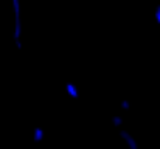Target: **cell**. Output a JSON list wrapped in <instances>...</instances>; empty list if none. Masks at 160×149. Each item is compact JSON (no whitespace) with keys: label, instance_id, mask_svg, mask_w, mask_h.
<instances>
[{"label":"cell","instance_id":"cell-2","mask_svg":"<svg viewBox=\"0 0 160 149\" xmlns=\"http://www.w3.org/2000/svg\"><path fill=\"white\" fill-rule=\"evenodd\" d=\"M120 138L128 145V148L129 149H142L140 146H138L137 140L134 138V135H132L129 131H126V129H120Z\"/></svg>","mask_w":160,"mask_h":149},{"label":"cell","instance_id":"cell-7","mask_svg":"<svg viewBox=\"0 0 160 149\" xmlns=\"http://www.w3.org/2000/svg\"><path fill=\"white\" fill-rule=\"evenodd\" d=\"M154 19H156V22H157V25L160 27V3L156 6V9H154Z\"/></svg>","mask_w":160,"mask_h":149},{"label":"cell","instance_id":"cell-5","mask_svg":"<svg viewBox=\"0 0 160 149\" xmlns=\"http://www.w3.org/2000/svg\"><path fill=\"white\" fill-rule=\"evenodd\" d=\"M110 123H112V126H113V127L121 129V126L124 124V120H123V117H121L120 113H115V115H112V117H110Z\"/></svg>","mask_w":160,"mask_h":149},{"label":"cell","instance_id":"cell-1","mask_svg":"<svg viewBox=\"0 0 160 149\" xmlns=\"http://www.w3.org/2000/svg\"><path fill=\"white\" fill-rule=\"evenodd\" d=\"M12 11H14V33L12 39L17 50H22V22H20V0H11Z\"/></svg>","mask_w":160,"mask_h":149},{"label":"cell","instance_id":"cell-3","mask_svg":"<svg viewBox=\"0 0 160 149\" xmlns=\"http://www.w3.org/2000/svg\"><path fill=\"white\" fill-rule=\"evenodd\" d=\"M45 138V129L42 126H36L33 129V142L34 143H42Z\"/></svg>","mask_w":160,"mask_h":149},{"label":"cell","instance_id":"cell-4","mask_svg":"<svg viewBox=\"0 0 160 149\" xmlns=\"http://www.w3.org/2000/svg\"><path fill=\"white\" fill-rule=\"evenodd\" d=\"M65 92H67V95H68L70 98H73V99L79 98V89H78L76 84H73V82H65Z\"/></svg>","mask_w":160,"mask_h":149},{"label":"cell","instance_id":"cell-6","mask_svg":"<svg viewBox=\"0 0 160 149\" xmlns=\"http://www.w3.org/2000/svg\"><path fill=\"white\" fill-rule=\"evenodd\" d=\"M120 107H121V110H129L131 109V101L129 99H121L120 101Z\"/></svg>","mask_w":160,"mask_h":149}]
</instances>
